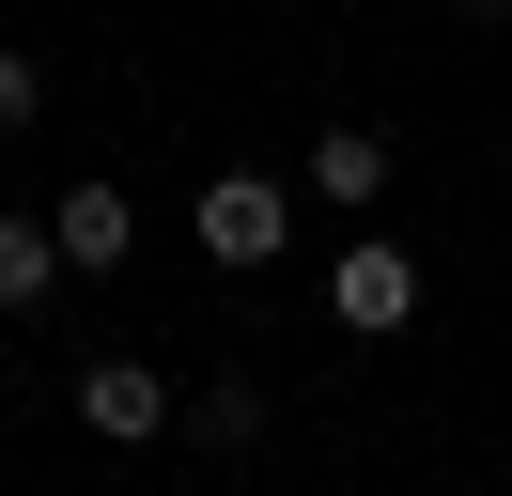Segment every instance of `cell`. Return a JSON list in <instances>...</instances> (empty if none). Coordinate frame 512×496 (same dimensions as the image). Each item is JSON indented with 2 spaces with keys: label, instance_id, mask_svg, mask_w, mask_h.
I'll list each match as a JSON object with an SVG mask.
<instances>
[{
  "label": "cell",
  "instance_id": "obj_3",
  "mask_svg": "<svg viewBox=\"0 0 512 496\" xmlns=\"http://www.w3.org/2000/svg\"><path fill=\"white\" fill-rule=\"evenodd\" d=\"M78 419L140 450V434H171V372L156 357H94V372H78Z\"/></svg>",
  "mask_w": 512,
  "mask_h": 496
},
{
  "label": "cell",
  "instance_id": "obj_2",
  "mask_svg": "<svg viewBox=\"0 0 512 496\" xmlns=\"http://www.w3.org/2000/svg\"><path fill=\"white\" fill-rule=\"evenodd\" d=\"M326 310H342L357 341H388V326H419V264H404V248H388V233H357L342 264H326Z\"/></svg>",
  "mask_w": 512,
  "mask_h": 496
},
{
  "label": "cell",
  "instance_id": "obj_4",
  "mask_svg": "<svg viewBox=\"0 0 512 496\" xmlns=\"http://www.w3.org/2000/svg\"><path fill=\"white\" fill-rule=\"evenodd\" d=\"M47 233H63L78 279H94V264H125V248H140V202H125V186H63V217H47Z\"/></svg>",
  "mask_w": 512,
  "mask_h": 496
},
{
  "label": "cell",
  "instance_id": "obj_5",
  "mask_svg": "<svg viewBox=\"0 0 512 496\" xmlns=\"http://www.w3.org/2000/svg\"><path fill=\"white\" fill-rule=\"evenodd\" d=\"M47 279H78L63 233H47V217H0V310H47Z\"/></svg>",
  "mask_w": 512,
  "mask_h": 496
},
{
  "label": "cell",
  "instance_id": "obj_8",
  "mask_svg": "<svg viewBox=\"0 0 512 496\" xmlns=\"http://www.w3.org/2000/svg\"><path fill=\"white\" fill-rule=\"evenodd\" d=\"M481 16H497V0H481Z\"/></svg>",
  "mask_w": 512,
  "mask_h": 496
},
{
  "label": "cell",
  "instance_id": "obj_6",
  "mask_svg": "<svg viewBox=\"0 0 512 496\" xmlns=\"http://www.w3.org/2000/svg\"><path fill=\"white\" fill-rule=\"evenodd\" d=\"M373 186H388V140L373 124H326L311 140V202H373Z\"/></svg>",
  "mask_w": 512,
  "mask_h": 496
},
{
  "label": "cell",
  "instance_id": "obj_7",
  "mask_svg": "<svg viewBox=\"0 0 512 496\" xmlns=\"http://www.w3.org/2000/svg\"><path fill=\"white\" fill-rule=\"evenodd\" d=\"M32 109H47V78H32L16 47H0V140H32Z\"/></svg>",
  "mask_w": 512,
  "mask_h": 496
},
{
  "label": "cell",
  "instance_id": "obj_1",
  "mask_svg": "<svg viewBox=\"0 0 512 496\" xmlns=\"http://www.w3.org/2000/svg\"><path fill=\"white\" fill-rule=\"evenodd\" d=\"M187 233H202V264H280V248H295V186H264V171H218Z\"/></svg>",
  "mask_w": 512,
  "mask_h": 496
}]
</instances>
